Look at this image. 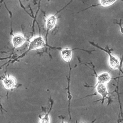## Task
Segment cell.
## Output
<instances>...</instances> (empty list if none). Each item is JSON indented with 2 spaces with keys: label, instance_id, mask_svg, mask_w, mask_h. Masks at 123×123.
<instances>
[{
  "label": "cell",
  "instance_id": "obj_1",
  "mask_svg": "<svg viewBox=\"0 0 123 123\" xmlns=\"http://www.w3.org/2000/svg\"><path fill=\"white\" fill-rule=\"evenodd\" d=\"M90 43H91V44L93 45L94 46H96V47L100 49H102L103 50L105 51V52H107L109 55V66H110V67L113 70H117L119 69L120 66V61L119 60V59L118 58V57H117L116 56L113 55L111 54V53L110 52V51H108L106 49H105L103 48H100V47H99L97 45H96L95 44H94L93 43L90 42Z\"/></svg>",
  "mask_w": 123,
  "mask_h": 123
},
{
  "label": "cell",
  "instance_id": "obj_2",
  "mask_svg": "<svg viewBox=\"0 0 123 123\" xmlns=\"http://www.w3.org/2000/svg\"><path fill=\"white\" fill-rule=\"evenodd\" d=\"M45 46V42L41 36L34 37L30 42L28 46V50H36L43 48Z\"/></svg>",
  "mask_w": 123,
  "mask_h": 123
},
{
  "label": "cell",
  "instance_id": "obj_3",
  "mask_svg": "<svg viewBox=\"0 0 123 123\" xmlns=\"http://www.w3.org/2000/svg\"><path fill=\"white\" fill-rule=\"evenodd\" d=\"M2 82L5 88L8 90L13 89L16 87L17 82L15 78L12 76H7L2 79Z\"/></svg>",
  "mask_w": 123,
  "mask_h": 123
},
{
  "label": "cell",
  "instance_id": "obj_4",
  "mask_svg": "<svg viewBox=\"0 0 123 123\" xmlns=\"http://www.w3.org/2000/svg\"><path fill=\"white\" fill-rule=\"evenodd\" d=\"M111 77L108 72H103L98 75L97 76V84H106L108 83L111 79Z\"/></svg>",
  "mask_w": 123,
  "mask_h": 123
},
{
  "label": "cell",
  "instance_id": "obj_5",
  "mask_svg": "<svg viewBox=\"0 0 123 123\" xmlns=\"http://www.w3.org/2000/svg\"><path fill=\"white\" fill-rule=\"evenodd\" d=\"M25 41V38L23 35L20 34H16L13 36L12 42L13 46L16 48L21 47Z\"/></svg>",
  "mask_w": 123,
  "mask_h": 123
},
{
  "label": "cell",
  "instance_id": "obj_6",
  "mask_svg": "<svg viewBox=\"0 0 123 123\" xmlns=\"http://www.w3.org/2000/svg\"><path fill=\"white\" fill-rule=\"evenodd\" d=\"M95 87H96V92L102 97L103 103L104 99L108 98V96L109 95L107 86L104 84H98L95 86Z\"/></svg>",
  "mask_w": 123,
  "mask_h": 123
},
{
  "label": "cell",
  "instance_id": "obj_7",
  "mask_svg": "<svg viewBox=\"0 0 123 123\" xmlns=\"http://www.w3.org/2000/svg\"><path fill=\"white\" fill-rule=\"evenodd\" d=\"M56 22L57 17L56 14L50 15L47 18L46 25L47 31H49L54 28L56 25Z\"/></svg>",
  "mask_w": 123,
  "mask_h": 123
},
{
  "label": "cell",
  "instance_id": "obj_8",
  "mask_svg": "<svg viewBox=\"0 0 123 123\" xmlns=\"http://www.w3.org/2000/svg\"><path fill=\"white\" fill-rule=\"evenodd\" d=\"M72 50L68 48L62 49L61 51V56L63 60L66 62H69L72 57Z\"/></svg>",
  "mask_w": 123,
  "mask_h": 123
},
{
  "label": "cell",
  "instance_id": "obj_9",
  "mask_svg": "<svg viewBox=\"0 0 123 123\" xmlns=\"http://www.w3.org/2000/svg\"><path fill=\"white\" fill-rule=\"evenodd\" d=\"M117 0H99V4L92 5V7L101 5L103 7H108L112 5Z\"/></svg>",
  "mask_w": 123,
  "mask_h": 123
},
{
  "label": "cell",
  "instance_id": "obj_10",
  "mask_svg": "<svg viewBox=\"0 0 123 123\" xmlns=\"http://www.w3.org/2000/svg\"><path fill=\"white\" fill-rule=\"evenodd\" d=\"M39 123H50V120L49 116V112L48 113H46L40 119Z\"/></svg>",
  "mask_w": 123,
  "mask_h": 123
},
{
  "label": "cell",
  "instance_id": "obj_11",
  "mask_svg": "<svg viewBox=\"0 0 123 123\" xmlns=\"http://www.w3.org/2000/svg\"><path fill=\"white\" fill-rule=\"evenodd\" d=\"M120 23H121V21H120ZM120 24H119V25H120V30H121V32L123 34V27L122 26V25H121V24H120Z\"/></svg>",
  "mask_w": 123,
  "mask_h": 123
},
{
  "label": "cell",
  "instance_id": "obj_12",
  "mask_svg": "<svg viewBox=\"0 0 123 123\" xmlns=\"http://www.w3.org/2000/svg\"><path fill=\"white\" fill-rule=\"evenodd\" d=\"M62 123H64V122H63V121H62Z\"/></svg>",
  "mask_w": 123,
  "mask_h": 123
},
{
  "label": "cell",
  "instance_id": "obj_13",
  "mask_svg": "<svg viewBox=\"0 0 123 123\" xmlns=\"http://www.w3.org/2000/svg\"></svg>",
  "mask_w": 123,
  "mask_h": 123
}]
</instances>
